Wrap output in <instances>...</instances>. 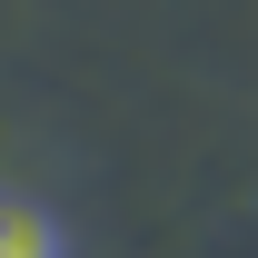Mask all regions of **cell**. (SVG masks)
<instances>
[{
    "label": "cell",
    "mask_w": 258,
    "mask_h": 258,
    "mask_svg": "<svg viewBox=\"0 0 258 258\" xmlns=\"http://www.w3.org/2000/svg\"><path fill=\"white\" fill-rule=\"evenodd\" d=\"M0 258H60V228H50V209L20 189H0Z\"/></svg>",
    "instance_id": "6da1fadb"
}]
</instances>
